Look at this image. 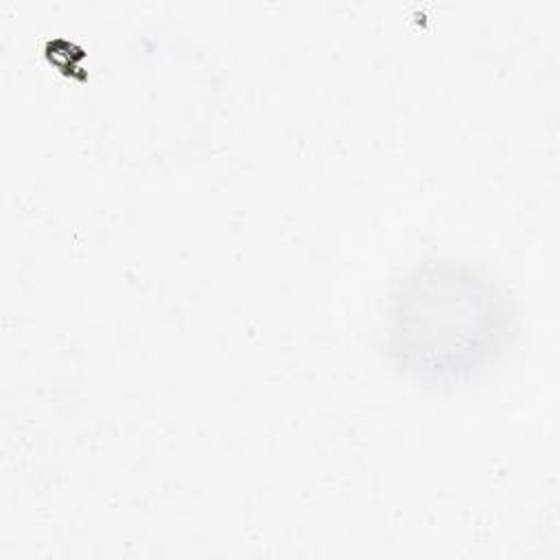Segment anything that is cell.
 Listing matches in <instances>:
<instances>
[{
  "label": "cell",
  "mask_w": 560,
  "mask_h": 560,
  "mask_svg": "<svg viewBox=\"0 0 560 560\" xmlns=\"http://www.w3.org/2000/svg\"><path fill=\"white\" fill-rule=\"evenodd\" d=\"M514 304L494 271L470 256H429L389 289L383 346L420 385L464 383L490 368L514 335Z\"/></svg>",
  "instance_id": "cell-1"
}]
</instances>
